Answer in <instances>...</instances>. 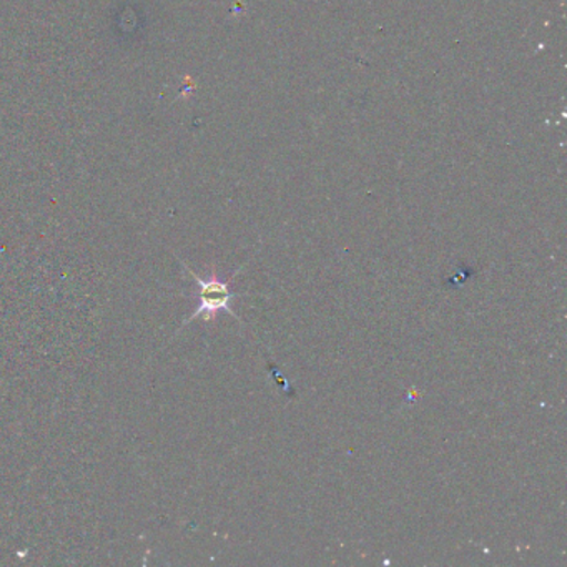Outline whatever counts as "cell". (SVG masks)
<instances>
[{"instance_id": "1", "label": "cell", "mask_w": 567, "mask_h": 567, "mask_svg": "<svg viewBox=\"0 0 567 567\" xmlns=\"http://www.w3.org/2000/svg\"><path fill=\"white\" fill-rule=\"evenodd\" d=\"M178 260H181L182 267L190 274V277L194 278L195 284H197L198 307L197 310H195L194 313H192L190 317L182 323V327L178 328V331L175 334L181 333L188 323L197 320V318H204L205 321H214L220 311H225V313L230 315L235 320L240 321V318H238L237 315H235V311L231 310V301L238 297V293H234L230 287L234 277H231L230 280H221L214 270L212 271L210 277L202 278L200 275L195 274V271L192 270V268L188 267L182 258H178Z\"/></svg>"}]
</instances>
